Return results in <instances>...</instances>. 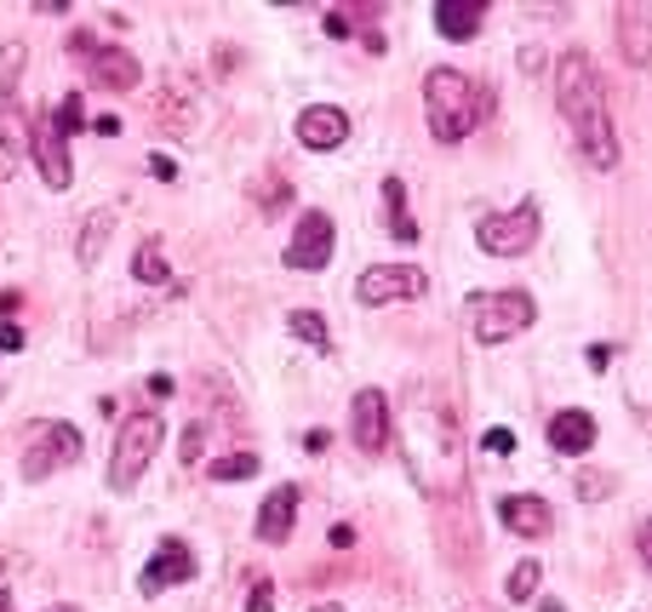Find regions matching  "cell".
<instances>
[{"label": "cell", "instance_id": "7c38bea8", "mask_svg": "<svg viewBox=\"0 0 652 612\" xmlns=\"http://www.w3.org/2000/svg\"><path fill=\"white\" fill-rule=\"evenodd\" d=\"M35 166H40V177H46V189H69L74 184V161H69V138L58 132V120L46 115L40 126H35Z\"/></svg>", "mask_w": 652, "mask_h": 612}, {"label": "cell", "instance_id": "3957f363", "mask_svg": "<svg viewBox=\"0 0 652 612\" xmlns=\"http://www.w3.org/2000/svg\"><path fill=\"white\" fill-rule=\"evenodd\" d=\"M161 441H166L161 413H132L127 424H120V436H115V447H109V493H132L138 475L155 464Z\"/></svg>", "mask_w": 652, "mask_h": 612}, {"label": "cell", "instance_id": "9a60e30c", "mask_svg": "<svg viewBox=\"0 0 652 612\" xmlns=\"http://www.w3.org/2000/svg\"><path fill=\"white\" fill-rule=\"evenodd\" d=\"M349 138V115L338 104H310L298 115V143L304 149H338Z\"/></svg>", "mask_w": 652, "mask_h": 612}, {"label": "cell", "instance_id": "603a6c76", "mask_svg": "<svg viewBox=\"0 0 652 612\" xmlns=\"http://www.w3.org/2000/svg\"><path fill=\"white\" fill-rule=\"evenodd\" d=\"M132 280H143V287H166V258H161L155 241H143L132 252Z\"/></svg>", "mask_w": 652, "mask_h": 612}, {"label": "cell", "instance_id": "ac0fdd59", "mask_svg": "<svg viewBox=\"0 0 652 612\" xmlns=\"http://www.w3.org/2000/svg\"><path fill=\"white\" fill-rule=\"evenodd\" d=\"M292 521H298V487H275L264 498V509H258V539L264 544H287Z\"/></svg>", "mask_w": 652, "mask_h": 612}, {"label": "cell", "instance_id": "6da1fadb", "mask_svg": "<svg viewBox=\"0 0 652 612\" xmlns=\"http://www.w3.org/2000/svg\"><path fill=\"white\" fill-rule=\"evenodd\" d=\"M400 458H407L412 481L430 498L464 487V441L453 406L435 395V384H412L400 395Z\"/></svg>", "mask_w": 652, "mask_h": 612}, {"label": "cell", "instance_id": "d4e9b609", "mask_svg": "<svg viewBox=\"0 0 652 612\" xmlns=\"http://www.w3.org/2000/svg\"><path fill=\"white\" fill-rule=\"evenodd\" d=\"M23 46L12 41V46H0V97H18V81H23Z\"/></svg>", "mask_w": 652, "mask_h": 612}, {"label": "cell", "instance_id": "9c48e42d", "mask_svg": "<svg viewBox=\"0 0 652 612\" xmlns=\"http://www.w3.org/2000/svg\"><path fill=\"white\" fill-rule=\"evenodd\" d=\"M333 241H338V229L326 212H304L292 229V246H287V269H326L333 264Z\"/></svg>", "mask_w": 652, "mask_h": 612}, {"label": "cell", "instance_id": "2e32d148", "mask_svg": "<svg viewBox=\"0 0 652 612\" xmlns=\"http://www.w3.org/2000/svg\"><path fill=\"white\" fill-rule=\"evenodd\" d=\"M86 74H92L97 86H109V92H132V86L143 81V63L127 53V46H97L92 63H86Z\"/></svg>", "mask_w": 652, "mask_h": 612}, {"label": "cell", "instance_id": "b9f144b4", "mask_svg": "<svg viewBox=\"0 0 652 612\" xmlns=\"http://www.w3.org/2000/svg\"><path fill=\"white\" fill-rule=\"evenodd\" d=\"M53 612H74V607H53Z\"/></svg>", "mask_w": 652, "mask_h": 612}, {"label": "cell", "instance_id": "83f0119b", "mask_svg": "<svg viewBox=\"0 0 652 612\" xmlns=\"http://www.w3.org/2000/svg\"><path fill=\"white\" fill-rule=\"evenodd\" d=\"M53 120H58V132H63V138H69V132H81V126H86V115H81V97L69 92L63 104L53 109Z\"/></svg>", "mask_w": 652, "mask_h": 612}, {"label": "cell", "instance_id": "4316f807", "mask_svg": "<svg viewBox=\"0 0 652 612\" xmlns=\"http://www.w3.org/2000/svg\"><path fill=\"white\" fill-rule=\"evenodd\" d=\"M246 475H258L253 452H230V458H218V464H212V481H246Z\"/></svg>", "mask_w": 652, "mask_h": 612}, {"label": "cell", "instance_id": "7a4b0ae2", "mask_svg": "<svg viewBox=\"0 0 652 612\" xmlns=\"http://www.w3.org/2000/svg\"><path fill=\"white\" fill-rule=\"evenodd\" d=\"M492 92L475 86L464 69H430L423 74V115H430V132L441 143H464L475 126L487 120Z\"/></svg>", "mask_w": 652, "mask_h": 612}, {"label": "cell", "instance_id": "f546056e", "mask_svg": "<svg viewBox=\"0 0 652 612\" xmlns=\"http://www.w3.org/2000/svg\"><path fill=\"white\" fill-rule=\"evenodd\" d=\"M246 612H275V584H269V578L253 584V596H246Z\"/></svg>", "mask_w": 652, "mask_h": 612}, {"label": "cell", "instance_id": "44dd1931", "mask_svg": "<svg viewBox=\"0 0 652 612\" xmlns=\"http://www.w3.org/2000/svg\"><path fill=\"white\" fill-rule=\"evenodd\" d=\"M109 235H115V212L109 207H97L86 223H81V241H74V258H81L86 269L104 258V246H109Z\"/></svg>", "mask_w": 652, "mask_h": 612}, {"label": "cell", "instance_id": "60d3db41", "mask_svg": "<svg viewBox=\"0 0 652 612\" xmlns=\"http://www.w3.org/2000/svg\"><path fill=\"white\" fill-rule=\"evenodd\" d=\"M315 612H344V607H333V601H326V607H315Z\"/></svg>", "mask_w": 652, "mask_h": 612}, {"label": "cell", "instance_id": "7402d4cb", "mask_svg": "<svg viewBox=\"0 0 652 612\" xmlns=\"http://www.w3.org/2000/svg\"><path fill=\"white\" fill-rule=\"evenodd\" d=\"M384 207H389V229H395V241H418V223L407 212V189H400V177H384Z\"/></svg>", "mask_w": 652, "mask_h": 612}, {"label": "cell", "instance_id": "4fadbf2b", "mask_svg": "<svg viewBox=\"0 0 652 612\" xmlns=\"http://www.w3.org/2000/svg\"><path fill=\"white\" fill-rule=\"evenodd\" d=\"M618 53H624V63H636V69L652 63V0L618 7Z\"/></svg>", "mask_w": 652, "mask_h": 612}, {"label": "cell", "instance_id": "d6a6232c", "mask_svg": "<svg viewBox=\"0 0 652 612\" xmlns=\"http://www.w3.org/2000/svg\"><path fill=\"white\" fill-rule=\"evenodd\" d=\"M23 344H30V338H23V326H12V321H0V349H23Z\"/></svg>", "mask_w": 652, "mask_h": 612}, {"label": "cell", "instance_id": "e575fe53", "mask_svg": "<svg viewBox=\"0 0 652 612\" xmlns=\"http://www.w3.org/2000/svg\"><path fill=\"white\" fill-rule=\"evenodd\" d=\"M326 35L344 41V35H349V12H326Z\"/></svg>", "mask_w": 652, "mask_h": 612}, {"label": "cell", "instance_id": "8fae6325", "mask_svg": "<svg viewBox=\"0 0 652 612\" xmlns=\"http://www.w3.org/2000/svg\"><path fill=\"white\" fill-rule=\"evenodd\" d=\"M189 578H195L189 544H184V539H161L155 555H149V567H143V578H138V590H143V596H161L166 584H189Z\"/></svg>", "mask_w": 652, "mask_h": 612}, {"label": "cell", "instance_id": "f1b7e54d", "mask_svg": "<svg viewBox=\"0 0 652 612\" xmlns=\"http://www.w3.org/2000/svg\"><path fill=\"white\" fill-rule=\"evenodd\" d=\"M613 493V475L607 470H584L579 475V498H607Z\"/></svg>", "mask_w": 652, "mask_h": 612}, {"label": "cell", "instance_id": "d6986e66", "mask_svg": "<svg viewBox=\"0 0 652 612\" xmlns=\"http://www.w3.org/2000/svg\"><path fill=\"white\" fill-rule=\"evenodd\" d=\"M549 447H556V452H567V458L590 452V447H595V418H590V413H579V406H567V413H556V418H549Z\"/></svg>", "mask_w": 652, "mask_h": 612}, {"label": "cell", "instance_id": "e0dca14e", "mask_svg": "<svg viewBox=\"0 0 652 612\" xmlns=\"http://www.w3.org/2000/svg\"><path fill=\"white\" fill-rule=\"evenodd\" d=\"M498 516H504V527L521 532V539H544L549 521H556V516H549V504L533 498V493H510L504 504H498Z\"/></svg>", "mask_w": 652, "mask_h": 612}, {"label": "cell", "instance_id": "30bf717a", "mask_svg": "<svg viewBox=\"0 0 652 612\" xmlns=\"http://www.w3.org/2000/svg\"><path fill=\"white\" fill-rule=\"evenodd\" d=\"M389 429H395V418H389V395L384 390H361L356 401H349V436H356L361 452H384Z\"/></svg>", "mask_w": 652, "mask_h": 612}, {"label": "cell", "instance_id": "ffe728a7", "mask_svg": "<svg viewBox=\"0 0 652 612\" xmlns=\"http://www.w3.org/2000/svg\"><path fill=\"white\" fill-rule=\"evenodd\" d=\"M481 18H487L481 0H441V7H435V30L446 41H469L475 30H481Z\"/></svg>", "mask_w": 652, "mask_h": 612}, {"label": "cell", "instance_id": "5b68a950", "mask_svg": "<svg viewBox=\"0 0 652 612\" xmlns=\"http://www.w3.org/2000/svg\"><path fill=\"white\" fill-rule=\"evenodd\" d=\"M556 104H561V115H567L572 132H579L584 120L607 115V92H601V74H595L590 53H567V58L556 63Z\"/></svg>", "mask_w": 652, "mask_h": 612}, {"label": "cell", "instance_id": "ba28073f", "mask_svg": "<svg viewBox=\"0 0 652 612\" xmlns=\"http://www.w3.org/2000/svg\"><path fill=\"white\" fill-rule=\"evenodd\" d=\"M423 269L418 264H372L361 280H356V298L366 303V310H379V303H412L423 298Z\"/></svg>", "mask_w": 652, "mask_h": 612}, {"label": "cell", "instance_id": "8992f818", "mask_svg": "<svg viewBox=\"0 0 652 612\" xmlns=\"http://www.w3.org/2000/svg\"><path fill=\"white\" fill-rule=\"evenodd\" d=\"M475 241H481V252H492V258H521V252L538 241V200H521L510 212H487L475 223Z\"/></svg>", "mask_w": 652, "mask_h": 612}, {"label": "cell", "instance_id": "5bb4252c", "mask_svg": "<svg viewBox=\"0 0 652 612\" xmlns=\"http://www.w3.org/2000/svg\"><path fill=\"white\" fill-rule=\"evenodd\" d=\"M35 149V132H30V120H23L18 109V97H0V184L18 172V161Z\"/></svg>", "mask_w": 652, "mask_h": 612}, {"label": "cell", "instance_id": "cb8c5ba5", "mask_svg": "<svg viewBox=\"0 0 652 612\" xmlns=\"http://www.w3.org/2000/svg\"><path fill=\"white\" fill-rule=\"evenodd\" d=\"M292 338H304L310 349H333V338H326V321L315 315V310H292Z\"/></svg>", "mask_w": 652, "mask_h": 612}, {"label": "cell", "instance_id": "8d00e7d4", "mask_svg": "<svg viewBox=\"0 0 652 612\" xmlns=\"http://www.w3.org/2000/svg\"><path fill=\"white\" fill-rule=\"evenodd\" d=\"M143 390H149V395H155V401H166V395H172V378H166V372H155V378H149V384H143Z\"/></svg>", "mask_w": 652, "mask_h": 612}, {"label": "cell", "instance_id": "4dcf8cb0", "mask_svg": "<svg viewBox=\"0 0 652 612\" xmlns=\"http://www.w3.org/2000/svg\"><path fill=\"white\" fill-rule=\"evenodd\" d=\"M200 447H207V424L195 418V424L184 429V464H195V458H200Z\"/></svg>", "mask_w": 652, "mask_h": 612}, {"label": "cell", "instance_id": "52a82bcc", "mask_svg": "<svg viewBox=\"0 0 652 612\" xmlns=\"http://www.w3.org/2000/svg\"><path fill=\"white\" fill-rule=\"evenodd\" d=\"M74 458H81V429L74 424H30V447H23V475L30 481H46Z\"/></svg>", "mask_w": 652, "mask_h": 612}, {"label": "cell", "instance_id": "277c9868", "mask_svg": "<svg viewBox=\"0 0 652 612\" xmlns=\"http://www.w3.org/2000/svg\"><path fill=\"white\" fill-rule=\"evenodd\" d=\"M533 321H538V303L526 298V292H515V287L481 292V298L469 303V326H475V338H481V344H510V338H521Z\"/></svg>", "mask_w": 652, "mask_h": 612}, {"label": "cell", "instance_id": "f35d334b", "mask_svg": "<svg viewBox=\"0 0 652 612\" xmlns=\"http://www.w3.org/2000/svg\"><path fill=\"white\" fill-rule=\"evenodd\" d=\"M92 132H104V138H115V132H120V120H115V115H97V120H92Z\"/></svg>", "mask_w": 652, "mask_h": 612}, {"label": "cell", "instance_id": "484cf974", "mask_svg": "<svg viewBox=\"0 0 652 612\" xmlns=\"http://www.w3.org/2000/svg\"><path fill=\"white\" fill-rule=\"evenodd\" d=\"M538 578H544V567L538 561H515V573H510V601H533V590H538Z\"/></svg>", "mask_w": 652, "mask_h": 612}, {"label": "cell", "instance_id": "ab89813d", "mask_svg": "<svg viewBox=\"0 0 652 612\" xmlns=\"http://www.w3.org/2000/svg\"><path fill=\"white\" fill-rule=\"evenodd\" d=\"M521 69H526V74H538V69H544V53H533V46H526V53H521Z\"/></svg>", "mask_w": 652, "mask_h": 612}, {"label": "cell", "instance_id": "d590c367", "mask_svg": "<svg viewBox=\"0 0 652 612\" xmlns=\"http://www.w3.org/2000/svg\"><path fill=\"white\" fill-rule=\"evenodd\" d=\"M69 46H74V53H81V58H92V53H97V41H92L86 30H74V35H69Z\"/></svg>", "mask_w": 652, "mask_h": 612}, {"label": "cell", "instance_id": "74e56055", "mask_svg": "<svg viewBox=\"0 0 652 612\" xmlns=\"http://www.w3.org/2000/svg\"><path fill=\"white\" fill-rule=\"evenodd\" d=\"M149 172H155V177H161V184H166V177H178V166H172L166 155H149Z\"/></svg>", "mask_w": 652, "mask_h": 612}, {"label": "cell", "instance_id": "836d02e7", "mask_svg": "<svg viewBox=\"0 0 652 612\" xmlns=\"http://www.w3.org/2000/svg\"><path fill=\"white\" fill-rule=\"evenodd\" d=\"M487 452H515V436L510 429H487Z\"/></svg>", "mask_w": 652, "mask_h": 612}, {"label": "cell", "instance_id": "1f68e13d", "mask_svg": "<svg viewBox=\"0 0 652 612\" xmlns=\"http://www.w3.org/2000/svg\"><path fill=\"white\" fill-rule=\"evenodd\" d=\"M636 555H641V567L652 573V516H647V521L636 527Z\"/></svg>", "mask_w": 652, "mask_h": 612}]
</instances>
